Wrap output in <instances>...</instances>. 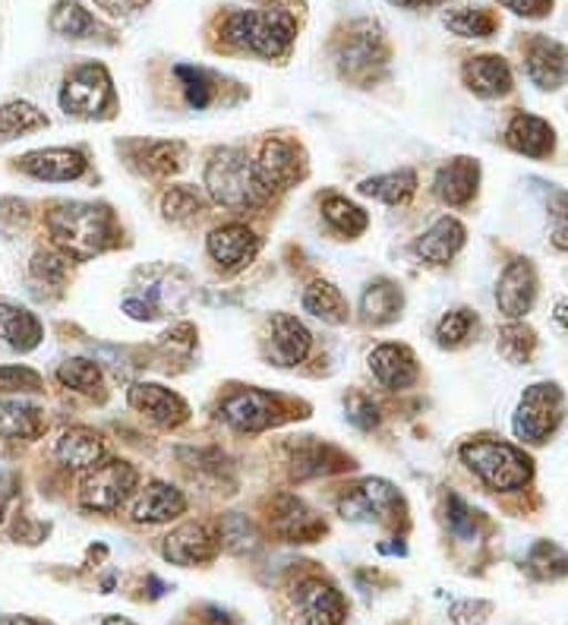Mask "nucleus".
I'll use <instances>...</instances> for the list:
<instances>
[{
	"label": "nucleus",
	"instance_id": "f257e3e1",
	"mask_svg": "<svg viewBox=\"0 0 568 625\" xmlns=\"http://www.w3.org/2000/svg\"><path fill=\"white\" fill-rule=\"evenodd\" d=\"M206 189L218 206L247 212V208L262 206L272 189L262 184L256 162L247 158L240 148H218L206 165Z\"/></svg>",
	"mask_w": 568,
	"mask_h": 625
},
{
	"label": "nucleus",
	"instance_id": "f03ea898",
	"mask_svg": "<svg viewBox=\"0 0 568 625\" xmlns=\"http://www.w3.org/2000/svg\"><path fill=\"white\" fill-rule=\"evenodd\" d=\"M48 230L54 244L73 259H92L102 253L114 237V218L105 206H89V203H63L51 208Z\"/></svg>",
	"mask_w": 568,
	"mask_h": 625
},
{
	"label": "nucleus",
	"instance_id": "7ed1b4c3",
	"mask_svg": "<svg viewBox=\"0 0 568 625\" xmlns=\"http://www.w3.org/2000/svg\"><path fill=\"white\" fill-rule=\"evenodd\" d=\"M297 35V22L285 10H237L225 22V39L259 58H285Z\"/></svg>",
	"mask_w": 568,
	"mask_h": 625
},
{
	"label": "nucleus",
	"instance_id": "20e7f679",
	"mask_svg": "<svg viewBox=\"0 0 568 625\" xmlns=\"http://www.w3.org/2000/svg\"><path fill=\"white\" fill-rule=\"evenodd\" d=\"M462 459L493 490H521L530 480V461L525 459L521 449L508 442H496V439L467 442L462 449Z\"/></svg>",
	"mask_w": 568,
	"mask_h": 625
},
{
	"label": "nucleus",
	"instance_id": "39448f33",
	"mask_svg": "<svg viewBox=\"0 0 568 625\" xmlns=\"http://www.w3.org/2000/svg\"><path fill=\"white\" fill-rule=\"evenodd\" d=\"M114 102L111 76L102 63H80L66 73L61 89V107L73 117H102Z\"/></svg>",
	"mask_w": 568,
	"mask_h": 625
},
{
	"label": "nucleus",
	"instance_id": "423d86ee",
	"mask_svg": "<svg viewBox=\"0 0 568 625\" xmlns=\"http://www.w3.org/2000/svg\"><path fill=\"white\" fill-rule=\"evenodd\" d=\"M562 420V392L549 382L530 386L515 411V437L525 442H544Z\"/></svg>",
	"mask_w": 568,
	"mask_h": 625
},
{
	"label": "nucleus",
	"instance_id": "0eeeda50",
	"mask_svg": "<svg viewBox=\"0 0 568 625\" xmlns=\"http://www.w3.org/2000/svg\"><path fill=\"white\" fill-rule=\"evenodd\" d=\"M136 486V471L124 461H105L95 464L92 474L80 486V502L89 512H114Z\"/></svg>",
	"mask_w": 568,
	"mask_h": 625
},
{
	"label": "nucleus",
	"instance_id": "6e6552de",
	"mask_svg": "<svg viewBox=\"0 0 568 625\" xmlns=\"http://www.w3.org/2000/svg\"><path fill=\"white\" fill-rule=\"evenodd\" d=\"M341 519L358 521V524H382L392 521L401 512V496L399 490L385 480H366L360 483L354 493H348L344 500L338 502Z\"/></svg>",
	"mask_w": 568,
	"mask_h": 625
},
{
	"label": "nucleus",
	"instance_id": "1a4fd4ad",
	"mask_svg": "<svg viewBox=\"0 0 568 625\" xmlns=\"http://www.w3.org/2000/svg\"><path fill=\"white\" fill-rule=\"evenodd\" d=\"M348 616L344 597L329 582L310 578L295 594V625H341Z\"/></svg>",
	"mask_w": 568,
	"mask_h": 625
},
{
	"label": "nucleus",
	"instance_id": "9d476101",
	"mask_svg": "<svg viewBox=\"0 0 568 625\" xmlns=\"http://www.w3.org/2000/svg\"><path fill=\"white\" fill-rule=\"evenodd\" d=\"M278 398L269 392H256V389H244L225 398L221 404V417L231 423L237 433H262L272 423H278Z\"/></svg>",
	"mask_w": 568,
	"mask_h": 625
},
{
	"label": "nucleus",
	"instance_id": "9b49d317",
	"mask_svg": "<svg viewBox=\"0 0 568 625\" xmlns=\"http://www.w3.org/2000/svg\"><path fill=\"white\" fill-rule=\"evenodd\" d=\"M215 553H218V537L211 534L206 524H196V521H189V524H180L177 531H171L165 543H162V556L174 565H203V563H211L215 560Z\"/></svg>",
	"mask_w": 568,
	"mask_h": 625
},
{
	"label": "nucleus",
	"instance_id": "f8f14e48",
	"mask_svg": "<svg viewBox=\"0 0 568 625\" xmlns=\"http://www.w3.org/2000/svg\"><path fill=\"white\" fill-rule=\"evenodd\" d=\"M310 332H307V326L295 319V316H288V312H278L272 316V326H269V348H266V355L272 360L275 367H297L307 351H310Z\"/></svg>",
	"mask_w": 568,
	"mask_h": 625
},
{
	"label": "nucleus",
	"instance_id": "ddd939ff",
	"mask_svg": "<svg viewBox=\"0 0 568 625\" xmlns=\"http://www.w3.org/2000/svg\"><path fill=\"white\" fill-rule=\"evenodd\" d=\"M525 58H527V76H530V83L537 85V89L552 92V89H559V85L566 83L568 54L559 42L537 35V39L527 42Z\"/></svg>",
	"mask_w": 568,
	"mask_h": 625
},
{
	"label": "nucleus",
	"instance_id": "4468645a",
	"mask_svg": "<svg viewBox=\"0 0 568 625\" xmlns=\"http://www.w3.org/2000/svg\"><path fill=\"white\" fill-rule=\"evenodd\" d=\"M534 297H537V271L527 259L512 263L499 278V288H496V304L508 319H521L525 312H530L534 307Z\"/></svg>",
	"mask_w": 568,
	"mask_h": 625
},
{
	"label": "nucleus",
	"instance_id": "2eb2a0df",
	"mask_svg": "<svg viewBox=\"0 0 568 625\" xmlns=\"http://www.w3.org/2000/svg\"><path fill=\"white\" fill-rule=\"evenodd\" d=\"M259 250V237L247 225H225L209 234V256L225 269H244Z\"/></svg>",
	"mask_w": 568,
	"mask_h": 625
},
{
	"label": "nucleus",
	"instance_id": "dca6fc26",
	"mask_svg": "<svg viewBox=\"0 0 568 625\" xmlns=\"http://www.w3.org/2000/svg\"><path fill=\"white\" fill-rule=\"evenodd\" d=\"M20 167L39 181H76L85 171V155L76 148H39L22 155Z\"/></svg>",
	"mask_w": 568,
	"mask_h": 625
},
{
	"label": "nucleus",
	"instance_id": "f3484780",
	"mask_svg": "<svg viewBox=\"0 0 568 625\" xmlns=\"http://www.w3.org/2000/svg\"><path fill=\"white\" fill-rule=\"evenodd\" d=\"M187 512V500L180 490H174L168 483L152 480L140 490V496L133 502V521L140 524H158V521H171Z\"/></svg>",
	"mask_w": 568,
	"mask_h": 625
},
{
	"label": "nucleus",
	"instance_id": "a211bd4d",
	"mask_svg": "<svg viewBox=\"0 0 568 625\" xmlns=\"http://www.w3.org/2000/svg\"><path fill=\"white\" fill-rule=\"evenodd\" d=\"M370 370L385 389H407L417 382V357L404 345H379L370 355Z\"/></svg>",
	"mask_w": 568,
	"mask_h": 625
},
{
	"label": "nucleus",
	"instance_id": "6ab92c4d",
	"mask_svg": "<svg viewBox=\"0 0 568 625\" xmlns=\"http://www.w3.org/2000/svg\"><path fill=\"white\" fill-rule=\"evenodd\" d=\"M275 531L291 543H313L319 534H326V524L300 500L281 496L275 502Z\"/></svg>",
	"mask_w": 568,
	"mask_h": 625
},
{
	"label": "nucleus",
	"instance_id": "aec40b11",
	"mask_svg": "<svg viewBox=\"0 0 568 625\" xmlns=\"http://www.w3.org/2000/svg\"><path fill=\"white\" fill-rule=\"evenodd\" d=\"M462 76L464 85H467L474 95H481V99H499V95H505V92L512 89V70H508V63H505L503 58H496V54L471 58V61L464 63Z\"/></svg>",
	"mask_w": 568,
	"mask_h": 625
},
{
	"label": "nucleus",
	"instance_id": "412c9836",
	"mask_svg": "<svg viewBox=\"0 0 568 625\" xmlns=\"http://www.w3.org/2000/svg\"><path fill=\"white\" fill-rule=\"evenodd\" d=\"M130 404H133L136 411L152 417L155 423H162V427H174V423L187 420L189 414L184 398L174 396L165 386H155V382L133 386V389H130Z\"/></svg>",
	"mask_w": 568,
	"mask_h": 625
},
{
	"label": "nucleus",
	"instance_id": "4be33fe9",
	"mask_svg": "<svg viewBox=\"0 0 568 625\" xmlns=\"http://www.w3.org/2000/svg\"><path fill=\"white\" fill-rule=\"evenodd\" d=\"M464 225L458 218H440L430 230H423L421 240L414 244V253L426 259L430 266H445L448 259H455V253L464 247Z\"/></svg>",
	"mask_w": 568,
	"mask_h": 625
},
{
	"label": "nucleus",
	"instance_id": "5701e85b",
	"mask_svg": "<svg viewBox=\"0 0 568 625\" xmlns=\"http://www.w3.org/2000/svg\"><path fill=\"white\" fill-rule=\"evenodd\" d=\"M256 171L262 177V184L272 187H288L300 177V155H297L295 143H285V140H269L262 146V155L256 162Z\"/></svg>",
	"mask_w": 568,
	"mask_h": 625
},
{
	"label": "nucleus",
	"instance_id": "b1692460",
	"mask_svg": "<svg viewBox=\"0 0 568 625\" xmlns=\"http://www.w3.org/2000/svg\"><path fill=\"white\" fill-rule=\"evenodd\" d=\"M477 181H481V167L471 158H455L448 165L440 167L436 174V193L448 206H464L474 199L477 193Z\"/></svg>",
	"mask_w": 568,
	"mask_h": 625
},
{
	"label": "nucleus",
	"instance_id": "393cba45",
	"mask_svg": "<svg viewBox=\"0 0 568 625\" xmlns=\"http://www.w3.org/2000/svg\"><path fill=\"white\" fill-rule=\"evenodd\" d=\"M105 459V445L99 433L85 430V427H73L58 439V461L63 468H73V471H85V468H95Z\"/></svg>",
	"mask_w": 568,
	"mask_h": 625
},
{
	"label": "nucleus",
	"instance_id": "a878e982",
	"mask_svg": "<svg viewBox=\"0 0 568 625\" xmlns=\"http://www.w3.org/2000/svg\"><path fill=\"white\" fill-rule=\"evenodd\" d=\"M508 146L521 155H530V158H544L552 152V126L534 114H518L512 124H508V133H505Z\"/></svg>",
	"mask_w": 568,
	"mask_h": 625
},
{
	"label": "nucleus",
	"instance_id": "bb28decb",
	"mask_svg": "<svg viewBox=\"0 0 568 625\" xmlns=\"http://www.w3.org/2000/svg\"><path fill=\"white\" fill-rule=\"evenodd\" d=\"M0 338L13 351H32L42 341V322L29 310H22V307L0 304Z\"/></svg>",
	"mask_w": 568,
	"mask_h": 625
},
{
	"label": "nucleus",
	"instance_id": "cd10ccee",
	"mask_svg": "<svg viewBox=\"0 0 568 625\" xmlns=\"http://www.w3.org/2000/svg\"><path fill=\"white\" fill-rule=\"evenodd\" d=\"M442 22L448 32L462 35V39H489L496 32V13L486 7H471V3H458V7H445Z\"/></svg>",
	"mask_w": 568,
	"mask_h": 625
},
{
	"label": "nucleus",
	"instance_id": "c85d7f7f",
	"mask_svg": "<svg viewBox=\"0 0 568 625\" xmlns=\"http://www.w3.org/2000/svg\"><path fill=\"white\" fill-rule=\"evenodd\" d=\"M51 29L63 35V39H73V42H83V39H95L102 35V25L99 20L80 7L76 0H61L51 13Z\"/></svg>",
	"mask_w": 568,
	"mask_h": 625
},
{
	"label": "nucleus",
	"instance_id": "c756f323",
	"mask_svg": "<svg viewBox=\"0 0 568 625\" xmlns=\"http://www.w3.org/2000/svg\"><path fill=\"white\" fill-rule=\"evenodd\" d=\"M360 193L363 196H373L379 203H389V206H401L414 196L417 189V174L401 167V171H392V174H379V177H370L360 184Z\"/></svg>",
	"mask_w": 568,
	"mask_h": 625
},
{
	"label": "nucleus",
	"instance_id": "7c9ffc66",
	"mask_svg": "<svg viewBox=\"0 0 568 625\" xmlns=\"http://www.w3.org/2000/svg\"><path fill=\"white\" fill-rule=\"evenodd\" d=\"M341 63L348 73H360V70H370L373 63H382L385 51H382V39L373 25H360V32H354L344 48H341Z\"/></svg>",
	"mask_w": 568,
	"mask_h": 625
},
{
	"label": "nucleus",
	"instance_id": "2f4dec72",
	"mask_svg": "<svg viewBox=\"0 0 568 625\" xmlns=\"http://www.w3.org/2000/svg\"><path fill=\"white\" fill-rule=\"evenodd\" d=\"M322 215H326V222H329L341 237H358V234H363L366 225H370L366 212L360 206H354L348 196H338V193H329V196L322 199Z\"/></svg>",
	"mask_w": 568,
	"mask_h": 625
},
{
	"label": "nucleus",
	"instance_id": "473e14b6",
	"mask_svg": "<svg viewBox=\"0 0 568 625\" xmlns=\"http://www.w3.org/2000/svg\"><path fill=\"white\" fill-rule=\"evenodd\" d=\"M303 310L319 316L322 322H332V326L348 322V304H344V297H341L335 285H329V281H316V285L307 288V294H303Z\"/></svg>",
	"mask_w": 568,
	"mask_h": 625
},
{
	"label": "nucleus",
	"instance_id": "72a5a7b5",
	"mask_svg": "<svg viewBox=\"0 0 568 625\" xmlns=\"http://www.w3.org/2000/svg\"><path fill=\"white\" fill-rule=\"evenodd\" d=\"M42 430V414L22 401H0V437L32 439Z\"/></svg>",
	"mask_w": 568,
	"mask_h": 625
},
{
	"label": "nucleus",
	"instance_id": "f704fd0d",
	"mask_svg": "<svg viewBox=\"0 0 568 625\" xmlns=\"http://www.w3.org/2000/svg\"><path fill=\"white\" fill-rule=\"evenodd\" d=\"M48 124L42 111L29 102H10L0 107V140H10V136H20L29 130H39Z\"/></svg>",
	"mask_w": 568,
	"mask_h": 625
},
{
	"label": "nucleus",
	"instance_id": "c9c22d12",
	"mask_svg": "<svg viewBox=\"0 0 568 625\" xmlns=\"http://www.w3.org/2000/svg\"><path fill=\"white\" fill-rule=\"evenodd\" d=\"M401 310V291L395 285H389V281H376V285H370L366 294H363V312H366V319L370 322H392Z\"/></svg>",
	"mask_w": 568,
	"mask_h": 625
},
{
	"label": "nucleus",
	"instance_id": "e433bc0d",
	"mask_svg": "<svg viewBox=\"0 0 568 625\" xmlns=\"http://www.w3.org/2000/svg\"><path fill=\"white\" fill-rule=\"evenodd\" d=\"M203 208H206L203 193L196 187H189V184L171 187L168 193L162 196V212H165V218H171V222H187L193 215H199Z\"/></svg>",
	"mask_w": 568,
	"mask_h": 625
},
{
	"label": "nucleus",
	"instance_id": "4c0bfd02",
	"mask_svg": "<svg viewBox=\"0 0 568 625\" xmlns=\"http://www.w3.org/2000/svg\"><path fill=\"white\" fill-rule=\"evenodd\" d=\"M58 379H61V386H66V389H76V392H95V389L102 386V370H99L92 360L73 357V360L61 363Z\"/></svg>",
	"mask_w": 568,
	"mask_h": 625
},
{
	"label": "nucleus",
	"instance_id": "58836bf2",
	"mask_svg": "<svg viewBox=\"0 0 568 625\" xmlns=\"http://www.w3.org/2000/svg\"><path fill=\"white\" fill-rule=\"evenodd\" d=\"M527 565L537 578H559V575H568V556L556 546V543H537L527 556Z\"/></svg>",
	"mask_w": 568,
	"mask_h": 625
},
{
	"label": "nucleus",
	"instance_id": "ea45409f",
	"mask_svg": "<svg viewBox=\"0 0 568 625\" xmlns=\"http://www.w3.org/2000/svg\"><path fill=\"white\" fill-rule=\"evenodd\" d=\"M474 326H477L474 312L452 310L442 316V322L436 326V338H440V345H445V348H458L462 341H467V335H471Z\"/></svg>",
	"mask_w": 568,
	"mask_h": 625
},
{
	"label": "nucleus",
	"instance_id": "a19ab883",
	"mask_svg": "<svg viewBox=\"0 0 568 625\" xmlns=\"http://www.w3.org/2000/svg\"><path fill=\"white\" fill-rule=\"evenodd\" d=\"M66 271H70V263L61 253H35L32 259V281H39L44 288H61Z\"/></svg>",
	"mask_w": 568,
	"mask_h": 625
},
{
	"label": "nucleus",
	"instance_id": "79ce46f5",
	"mask_svg": "<svg viewBox=\"0 0 568 625\" xmlns=\"http://www.w3.org/2000/svg\"><path fill=\"white\" fill-rule=\"evenodd\" d=\"M256 531H252V524L244 515H231V519H225V524H221V537H218V543H225L228 550H234V553H250L252 546H256Z\"/></svg>",
	"mask_w": 568,
	"mask_h": 625
},
{
	"label": "nucleus",
	"instance_id": "37998d69",
	"mask_svg": "<svg viewBox=\"0 0 568 625\" xmlns=\"http://www.w3.org/2000/svg\"><path fill=\"white\" fill-rule=\"evenodd\" d=\"M335 459V452L329 445H310V449H300L295 455V471L297 478H316V474H329L335 464L329 461Z\"/></svg>",
	"mask_w": 568,
	"mask_h": 625
},
{
	"label": "nucleus",
	"instance_id": "c03bdc74",
	"mask_svg": "<svg viewBox=\"0 0 568 625\" xmlns=\"http://www.w3.org/2000/svg\"><path fill=\"white\" fill-rule=\"evenodd\" d=\"M534 345H537V338L534 332L527 329V326H518V322H512V326H505L503 329V355L508 360H515V363H525L530 351H534Z\"/></svg>",
	"mask_w": 568,
	"mask_h": 625
},
{
	"label": "nucleus",
	"instance_id": "a18cd8bd",
	"mask_svg": "<svg viewBox=\"0 0 568 625\" xmlns=\"http://www.w3.org/2000/svg\"><path fill=\"white\" fill-rule=\"evenodd\" d=\"M0 392H42V376L29 367H0Z\"/></svg>",
	"mask_w": 568,
	"mask_h": 625
},
{
	"label": "nucleus",
	"instance_id": "49530a36",
	"mask_svg": "<svg viewBox=\"0 0 568 625\" xmlns=\"http://www.w3.org/2000/svg\"><path fill=\"white\" fill-rule=\"evenodd\" d=\"M180 162H184V146H177V143H155L146 152V165L158 174H174Z\"/></svg>",
	"mask_w": 568,
	"mask_h": 625
},
{
	"label": "nucleus",
	"instance_id": "de8ad7c7",
	"mask_svg": "<svg viewBox=\"0 0 568 625\" xmlns=\"http://www.w3.org/2000/svg\"><path fill=\"white\" fill-rule=\"evenodd\" d=\"M448 527H452V534L462 537V541H474V534H477L474 512H471L458 496H448Z\"/></svg>",
	"mask_w": 568,
	"mask_h": 625
},
{
	"label": "nucleus",
	"instance_id": "09e8293b",
	"mask_svg": "<svg viewBox=\"0 0 568 625\" xmlns=\"http://www.w3.org/2000/svg\"><path fill=\"white\" fill-rule=\"evenodd\" d=\"M348 420H351L358 430H373L379 423L376 404L366 396H351L348 398Z\"/></svg>",
	"mask_w": 568,
	"mask_h": 625
},
{
	"label": "nucleus",
	"instance_id": "8fccbe9b",
	"mask_svg": "<svg viewBox=\"0 0 568 625\" xmlns=\"http://www.w3.org/2000/svg\"><path fill=\"white\" fill-rule=\"evenodd\" d=\"M180 76H184V83H187V99L189 104H196V107H206L211 99V89L206 83V76L199 73V70H189V66H180L177 70Z\"/></svg>",
	"mask_w": 568,
	"mask_h": 625
},
{
	"label": "nucleus",
	"instance_id": "3c124183",
	"mask_svg": "<svg viewBox=\"0 0 568 625\" xmlns=\"http://www.w3.org/2000/svg\"><path fill=\"white\" fill-rule=\"evenodd\" d=\"M499 3L508 7L512 13H518V17H530V20L547 17L549 7H552V0H499Z\"/></svg>",
	"mask_w": 568,
	"mask_h": 625
},
{
	"label": "nucleus",
	"instance_id": "603ef678",
	"mask_svg": "<svg viewBox=\"0 0 568 625\" xmlns=\"http://www.w3.org/2000/svg\"><path fill=\"white\" fill-rule=\"evenodd\" d=\"M146 3L148 0H95V7H102L107 17H117V20H126L133 13H140Z\"/></svg>",
	"mask_w": 568,
	"mask_h": 625
},
{
	"label": "nucleus",
	"instance_id": "864d4df0",
	"mask_svg": "<svg viewBox=\"0 0 568 625\" xmlns=\"http://www.w3.org/2000/svg\"><path fill=\"white\" fill-rule=\"evenodd\" d=\"M556 225H552V244L559 250H568V196H559V206L552 208Z\"/></svg>",
	"mask_w": 568,
	"mask_h": 625
},
{
	"label": "nucleus",
	"instance_id": "5fc2aeb1",
	"mask_svg": "<svg viewBox=\"0 0 568 625\" xmlns=\"http://www.w3.org/2000/svg\"><path fill=\"white\" fill-rule=\"evenodd\" d=\"M124 312L126 316H133V319H155L158 316V307L155 304H148V300H140V297H126L124 300Z\"/></svg>",
	"mask_w": 568,
	"mask_h": 625
},
{
	"label": "nucleus",
	"instance_id": "6e6d98bb",
	"mask_svg": "<svg viewBox=\"0 0 568 625\" xmlns=\"http://www.w3.org/2000/svg\"><path fill=\"white\" fill-rule=\"evenodd\" d=\"M395 7H407V10H421V7H430V3H436V0H392Z\"/></svg>",
	"mask_w": 568,
	"mask_h": 625
},
{
	"label": "nucleus",
	"instance_id": "4d7b16f0",
	"mask_svg": "<svg viewBox=\"0 0 568 625\" xmlns=\"http://www.w3.org/2000/svg\"><path fill=\"white\" fill-rule=\"evenodd\" d=\"M556 322H559V326H566V329H568V300H562V304L556 307Z\"/></svg>",
	"mask_w": 568,
	"mask_h": 625
},
{
	"label": "nucleus",
	"instance_id": "13d9d810",
	"mask_svg": "<svg viewBox=\"0 0 568 625\" xmlns=\"http://www.w3.org/2000/svg\"><path fill=\"white\" fill-rule=\"evenodd\" d=\"M102 625H136V623H130V619H124V616H105Z\"/></svg>",
	"mask_w": 568,
	"mask_h": 625
},
{
	"label": "nucleus",
	"instance_id": "bf43d9fd",
	"mask_svg": "<svg viewBox=\"0 0 568 625\" xmlns=\"http://www.w3.org/2000/svg\"><path fill=\"white\" fill-rule=\"evenodd\" d=\"M7 625H44V623H35V619H29V616H10V623Z\"/></svg>",
	"mask_w": 568,
	"mask_h": 625
},
{
	"label": "nucleus",
	"instance_id": "052dcab7",
	"mask_svg": "<svg viewBox=\"0 0 568 625\" xmlns=\"http://www.w3.org/2000/svg\"><path fill=\"white\" fill-rule=\"evenodd\" d=\"M0 519H3V505H0Z\"/></svg>",
	"mask_w": 568,
	"mask_h": 625
}]
</instances>
